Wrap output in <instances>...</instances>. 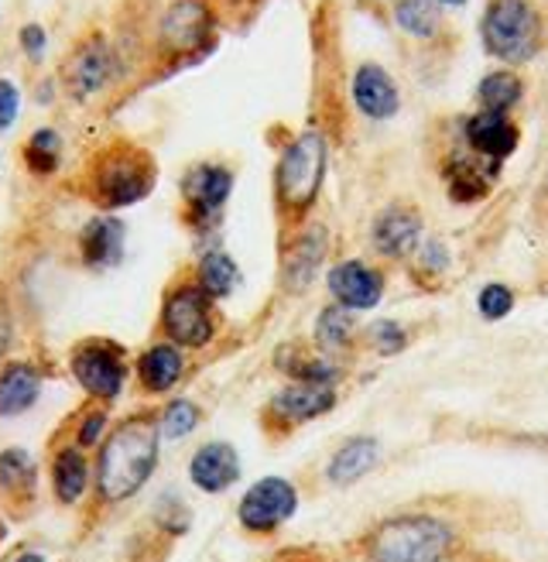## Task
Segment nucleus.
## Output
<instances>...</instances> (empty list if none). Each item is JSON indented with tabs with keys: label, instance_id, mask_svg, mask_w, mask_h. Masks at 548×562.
I'll use <instances>...</instances> for the list:
<instances>
[{
	"label": "nucleus",
	"instance_id": "f257e3e1",
	"mask_svg": "<svg viewBox=\"0 0 548 562\" xmlns=\"http://www.w3.org/2000/svg\"><path fill=\"white\" fill-rule=\"evenodd\" d=\"M161 432L155 412H130L96 446L93 497L100 508H121L148 487L161 460Z\"/></svg>",
	"mask_w": 548,
	"mask_h": 562
},
{
	"label": "nucleus",
	"instance_id": "f03ea898",
	"mask_svg": "<svg viewBox=\"0 0 548 562\" xmlns=\"http://www.w3.org/2000/svg\"><path fill=\"white\" fill-rule=\"evenodd\" d=\"M158 186V165L148 148L114 140L87 165V192L103 213H121L145 203Z\"/></svg>",
	"mask_w": 548,
	"mask_h": 562
},
{
	"label": "nucleus",
	"instance_id": "7ed1b4c3",
	"mask_svg": "<svg viewBox=\"0 0 548 562\" xmlns=\"http://www.w3.org/2000/svg\"><path fill=\"white\" fill-rule=\"evenodd\" d=\"M326 165L329 145L326 134L316 127L295 134L285 145L278 168H274V200H278V210L288 220H301L316 206L326 182Z\"/></svg>",
	"mask_w": 548,
	"mask_h": 562
},
{
	"label": "nucleus",
	"instance_id": "20e7f679",
	"mask_svg": "<svg viewBox=\"0 0 548 562\" xmlns=\"http://www.w3.org/2000/svg\"><path fill=\"white\" fill-rule=\"evenodd\" d=\"M456 531L435 515H398L374 528L367 542L370 562H449Z\"/></svg>",
	"mask_w": 548,
	"mask_h": 562
},
{
	"label": "nucleus",
	"instance_id": "39448f33",
	"mask_svg": "<svg viewBox=\"0 0 548 562\" xmlns=\"http://www.w3.org/2000/svg\"><path fill=\"white\" fill-rule=\"evenodd\" d=\"M219 302L192 274L175 278L158 305V336L182 350H206L219 336Z\"/></svg>",
	"mask_w": 548,
	"mask_h": 562
},
{
	"label": "nucleus",
	"instance_id": "423d86ee",
	"mask_svg": "<svg viewBox=\"0 0 548 562\" xmlns=\"http://www.w3.org/2000/svg\"><path fill=\"white\" fill-rule=\"evenodd\" d=\"M66 368L76 387L87 395V402L114 405L134 374V360L127 347L110 340V336H87L69 350Z\"/></svg>",
	"mask_w": 548,
	"mask_h": 562
},
{
	"label": "nucleus",
	"instance_id": "0eeeda50",
	"mask_svg": "<svg viewBox=\"0 0 548 562\" xmlns=\"http://www.w3.org/2000/svg\"><path fill=\"white\" fill-rule=\"evenodd\" d=\"M541 14L532 0H490L480 18V42L498 63H532L541 48Z\"/></svg>",
	"mask_w": 548,
	"mask_h": 562
},
{
	"label": "nucleus",
	"instance_id": "6e6552de",
	"mask_svg": "<svg viewBox=\"0 0 548 562\" xmlns=\"http://www.w3.org/2000/svg\"><path fill=\"white\" fill-rule=\"evenodd\" d=\"M179 195H182V223L192 234H206L216 227L230 203L233 172L219 161H199L182 176Z\"/></svg>",
	"mask_w": 548,
	"mask_h": 562
},
{
	"label": "nucleus",
	"instance_id": "1a4fd4ad",
	"mask_svg": "<svg viewBox=\"0 0 548 562\" xmlns=\"http://www.w3.org/2000/svg\"><path fill=\"white\" fill-rule=\"evenodd\" d=\"M213 32L216 21L213 11L203 0H175V4L164 8L161 21H158V52L161 59H196L213 45Z\"/></svg>",
	"mask_w": 548,
	"mask_h": 562
},
{
	"label": "nucleus",
	"instance_id": "9d476101",
	"mask_svg": "<svg viewBox=\"0 0 548 562\" xmlns=\"http://www.w3.org/2000/svg\"><path fill=\"white\" fill-rule=\"evenodd\" d=\"M298 512V487L288 476H261L243 491L237 504V521L251 536H271Z\"/></svg>",
	"mask_w": 548,
	"mask_h": 562
},
{
	"label": "nucleus",
	"instance_id": "9b49d317",
	"mask_svg": "<svg viewBox=\"0 0 548 562\" xmlns=\"http://www.w3.org/2000/svg\"><path fill=\"white\" fill-rule=\"evenodd\" d=\"M38 460L21 446H8L0 453V512L11 521H24L38 504Z\"/></svg>",
	"mask_w": 548,
	"mask_h": 562
},
{
	"label": "nucleus",
	"instance_id": "f8f14e48",
	"mask_svg": "<svg viewBox=\"0 0 548 562\" xmlns=\"http://www.w3.org/2000/svg\"><path fill=\"white\" fill-rule=\"evenodd\" d=\"M384 271L361 261V258H346L336 261L333 268L326 271V292L336 305L350 308V313H367V308H377L384 299Z\"/></svg>",
	"mask_w": 548,
	"mask_h": 562
},
{
	"label": "nucleus",
	"instance_id": "ddd939ff",
	"mask_svg": "<svg viewBox=\"0 0 548 562\" xmlns=\"http://www.w3.org/2000/svg\"><path fill=\"white\" fill-rule=\"evenodd\" d=\"M76 255L79 265L93 274L114 271L127 255V223L117 213H100L87 220L76 234Z\"/></svg>",
	"mask_w": 548,
	"mask_h": 562
},
{
	"label": "nucleus",
	"instance_id": "4468645a",
	"mask_svg": "<svg viewBox=\"0 0 548 562\" xmlns=\"http://www.w3.org/2000/svg\"><path fill=\"white\" fill-rule=\"evenodd\" d=\"M114 69H117V63H114L110 45L103 38H87L72 48L59 79L72 100H90L106 90V82L114 79Z\"/></svg>",
	"mask_w": 548,
	"mask_h": 562
},
{
	"label": "nucleus",
	"instance_id": "2eb2a0df",
	"mask_svg": "<svg viewBox=\"0 0 548 562\" xmlns=\"http://www.w3.org/2000/svg\"><path fill=\"white\" fill-rule=\"evenodd\" d=\"M185 374H189V350L161 340V336L134 357V381L141 387V395L148 398L172 395L185 381Z\"/></svg>",
	"mask_w": 548,
	"mask_h": 562
},
{
	"label": "nucleus",
	"instance_id": "dca6fc26",
	"mask_svg": "<svg viewBox=\"0 0 548 562\" xmlns=\"http://www.w3.org/2000/svg\"><path fill=\"white\" fill-rule=\"evenodd\" d=\"M425 223H422V213L408 203H395L388 210H380L374 216V227H370V240H374V250L384 258H411L419 250V244L425 240L422 237Z\"/></svg>",
	"mask_w": 548,
	"mask_h": 562
},
{
	"label": "nucleus",
	"instance_id": "f3484780",
	"mask_svg": "<svg viewBox=\"0 0 548 562\" xmlns=\"http://www.w3.org/2000/svg\"><path fill=\"white\" fill-rule=\"evenodd\" d=\"M243 473L240 453L233 442L213 439L203 442L196 453L189 457V484L203 494H227Z\"/></svg>",
	"mask_w": 548,
	"mask_h": 562
},
{
	"label": "nucleus",
	"instance_id": "a211bd4d",
	"mask_svg": "<svg viewBox=\"0 0 548 562\" xmlns=\"http://www.w3.org/2000/svg\"><path fill=\"white\" fill-rule=\"evenodd\" d=\"M340 395L333 384H306V381H288L278 395L267 402V415L285 422V426H306L336 408Z\"/></svg>",
	"mask_w": 548,
	"mask_h": 562
},
{
	"label": "nucleus",
	"instance_id": "6ab92c4d",
	"mask_svg": "<svg viewBox=\"0 0 548 562\" xmlns=\"http://www.w3.org/2000/svg\"><path fill=\"white\" fill-rule=\"evenodd\" d=\"M48 484H52V497L62 508H79L93 491V463L87 457V449H79L72 442L55 446L48 460Z\"/></svg>",
	"mask_w": 548,
	"mask_h": 562
},
{
	"label": "nucleus",
	"instance_id": "aec40b11",
	"mask_svg": "<svg viewBox=\"0 0 548 562\" xmlns=\"http://www.w3.org/2000/svg\"><path fill=\"white\" fill-rule=\"evenodd\" d=\"M350 97H353L356 110L370 121H391L401 110V90H398L395 76L377 63L356 66V72L350 79Z\"/></svg>",
	"mask_w": 548,
	"mask_h": 562
},
{
	"label": "nucleus",
	"instance_id": "412c9836",
	"mask_svg": "<svg viewBox=\"0 0 548 562\" xmlns=\"http://www.w3.org/2000/svg\"><path fill=\"white\" fill-rule=\"evenodd\" d=\"M463 137H466V145H470L473 155H480L483 161L501 168L504 158H511L521 145V127L507 114H490V110H480V114L466 117Z\"/></svg>",
	"mask_w": 548,
	"mask_h": 562
},
{
	"label": "nucleus",
	"instance_id": "4be33fe9",
	"mask_svg": "<svg viewBox=\"0 0 548 562\" xmlns=\"http://www.w3.org/2000/svg\"><path fill=\"white\" fill-rule=\"evenodd\" d=\"M45 387V374L32 360H8L0 363V418H21L27 415Z\"/></svg>",
	"mask_w": 548,
	"mask_h": 562
},
{
	"label": "nucleus",
	"instance_id": "5701e85b",
	"mask_svg": "<svg viewBox=\"0 0 548 562\" xmlns=\"http://www.w3.org/2000/svg\"><path fill=\"white\" fill-rule=\"evenodd\" d=\"M326 261V231H301L282 258V281L288 292H306L319 278V268Z\"/></svg>",
	"mask_w": 548,
	"mask_h": 562
},
{
	"label": "nucleus",
	"instance_id": "b1692460",
	"mask_svg": "<svg viewBox=\"0 0 548 562\" xmlns=\"http://www.w3.org/2000/svg\"><path fill=\"white\" fill-rule=\"evenodd\" d=\"M380 460V442L374 436H350L336 453L326 463V481L333 487H353L377 467Z\"/></svg>",
	"mask_w": 548,
	"mask_h": 562
},
{
	"label": "nucleus",
	"instance_id": "393cba45",
	"mask_svg": "<svg viewBox=\"0 0 548 562\" xmlns=\"http://www.w3.org/2000/svg\"><path fill=\"white\" fill-rule=\"evenodd\" d=\"M192 278H196L199 285L206 289L209 299L227 302L240 289L243 271H240L237 258L230 255L227 247H203L196 265H192Z\"/></svg>",
	"mask_w": 548,
	"mask_h": 562
},
{
	"label": "nucleus",
	"instance_id": "a878e982",
	"mask_svg": "<svg viewBox=\"0 0 548 562\" xmlns=\"http://www.w3.org/2000/svg\"><path fill=\"white\" fill-rule=\"evenodd\" d=\"M501 168L483 161L480 155L470 158H456L446 165V182H449V195L453 203H480L483 195L490 192V182L498 179Z\"/></svg>",
	"mask_w": 548,
	"mask_h": 562
},
{
	"label": "nucleus",
	"instance_id": "bb28decb",
	"mask_svg": "<svg viewBox=\"0 0 548 562\" xmlns=\"http://www.w3.org/2000/svg\"><path fill=\"white\" fill-rule=\"evenodd\" d=\"M312 340L326 357H336V353L350 350L356 340V313L329 302L326 308H319L316 326H312Z\"/></svg>",
	"mask_w": 548,
	"mask_h": 562
},
{
	"label": "nucleus",
	"instance_id": "cd10ccee",
	"mask_svg": "<svg viewBox=\"0 0 548 562\" xmlns=\"http://www.w3.org/2000/svg\"><path fill=\"white\" fill-rule=\"evenodd\" d=\"M278 371H285L292 381H306V384H340L343 371L333 363V357H316L306 353L301 347H285L278 350Z\"/></svg>",
	"mask_w": 548,
	"mask_h": 562
},
{
	"label": "nucleus",
	"instance_id": "c85d7f7f",
	"mask_svg": "<svg viewBox=\"0 0 548 562\" xmlns=\"http://www.w3.org/2000/svg\"><path fill=\"white\" fill-rule=\"evenodd\" d=\"M525 97V82L514 69H498L487 72L477 87V103L480 110H490V114H511V110Z\"/></svg>",
	"mask_w": 548,
	"mask_h": 562
},
{
	"label": "nucleus",
	"instance_id": "c756f323",
	"mask_svg": "<svg viewBox=\"0 0 548 562\" xmlns=\"http://www.w3.org/2000/svg\"><path fill=\"white\" fill-rule=\"evenodd\" d=\"M21 158H24V168L38 179H48L59 172L62 165V134L55 127H38L27 134L24 148H21Z\"/></svg>",
	"mask_w": 548,
	"mask_h": 562
},
{
	"label": "nucleus",
	"instance_id": "7c9ffc66",
	"mask_svg": "<svg viewBox=\"0 0 548 562\" xmlns=\"http://www.w3.org/2000/svg\"><path fill=\"white\" fill-rule=\"evenodd\" d=\"M395 21L404 35L429 42L443 32V8H438L435 0H398Z\"/></svg>",
	"mask_w": 548,
	"mask_h": 562
},
{
	"label": "nucleus",
	"instance_id": "2f4dec72",
	"mask_svg": "<svg viewBox=\"0 0 548 562\" xmlns=\"http://www.w3.org/2000/svg\"><path fill=\"white\" fill-rule=\"evenodd\" d=\"M155 415H158V432H161V439H169V442H179V439L192 436V432L203 426V408L192 402V398H185V395L169 398Z\"/></svg>",
	"mask_w": 548,
	"mask_h": 562
},
{
	"label": "nucleus",
	"instance_id": "473e14b6",
	"mask_svg": "<svg viewBox=\"0 0 548 562\" xmlns=\"http://www.w3.org/2000/svg\"><path fill=\"white\" fill-rule=\"evenodd\" d=\"M110 432V405H100V402H87V408H82L72 422V436L69 442L79 446V449H96Z\"/></svg>",
	"mask_w": 548,
	"mask_h": 562
},
{
	"label": "nucleus",
	"instance_id": "72a5a7b5",
	"mask_svg": "<svg viewBox=\"0 0 548 562\" xmlns=\"http://www.w3.org/2000/svg\"><path fill=\"white\" fill-rule=\"evenodd\" d=\"M514 289L504 285V281H487V285L477 292V308H480V316L490 319V323H498L504 316H511V308H514Z\"/></svg>",
	"mask_w": 548,
	"mask_h": 562
},
{
	"label": "nucleus",
	"instance_id": "f704fd0d",
	"mask_svg": "<svg viewBox=\"0 0 548 562\" xmlns=\"http://www.w3.org/2000/svg\"><path fill=\"white\" fill-rule=\"evenodd\" d=\"M367 340H370V347H374L380 357H395V353H401V350L408 347V333H404V326L395 323V319H377V323L367 329Z\"/></svg>",
	"mask_w": 548,
	"mask_h": 562
},
{
	"label": "nucleus",
	"instance_id": "c9c22d12",
	"mask_svg": "<svg viewBox=\"0 0 548 562\" xmlns=\"http://www.w3.org/2000/svg\"><path fill=\"white\" fill-rule=\"evenodd\" d=\"M415 265H419V271L422 274H429V278H435V274H443L449 265H453V255H449V247L438 240V237H429V240H422L419 244V250L415 255Z\"/></svg>",
	"mask_w": 548,
	"mask_h": 562
},
{
	"label": "nucleus",
	"instance_id": "e433bc0d",
	"mask_svg": "<svg viewBox=\"0 0 548 562\" xmlns=\"http://www.w3.org/2000/svg\"><path fill=\"white\" fill-rule=\"evenodd\" d=\"M18 117H21V90L14 79L0 76V134L14 131Z\"/></svg>",
	"mask_w": 548,
	"mask_h": 562
},
{
	"label": "nucleus",
	"instance_id": "4c0bfd02",
	"mask_svg": "<svg viewBox=\"0 0 548 562\" xmlns=\"http://www.w3.org/2000/svg\"><path fill=\"white\" fill-rule=\"evenodd\" d=\"M18 42H21V52L27 55L32 63H42L45 52H48V35L42 24H24L18 32Z\"/></svg>",
	"mask_w": 548,
	"mask_h": 562
},
{
	"label": "nucleus",
	"instance_id": "58836bf2",
	"mask_svg": "<svg viewBox=\"0 0 548 562\" xmlns=\"http://www.w3.org/2000/svg\"><path fill=\"white\" fill-rule=\"evenodd\" d=\"M14 347V313L8 295L0 292V363H8V353Z\"/></svg>",
	"mask_w": 548,
	"mask_h": 562
},
{
	"label": "nucleus",
	"instance_id": "ea45409f",
	"mask_svg": "<svg viewBox=\"0 0 548 562\" xmlns=\"http://www.w3.org/2000/svg\"><path fill=\"white\" fill-rule=\"evenodd\" d=\"M8 562H48V555H45L42 549H21V552H14Z\"/></svg>",
	"mask_w": 548,
	"mask_h": 562
},
{
	"label": "nucleus",
	"instance_id": "a19ab883",
	"mask_svg": "<svg viewBox=\"0 0 548 562\" xmlns=\"http://www.w3.org/2000/svg\"><path fill=\"white\" fill-rule=\"evenodd\" d=\"M435 4H438V8H463L466 0H435Z\"/></svg>",
	"mask_w": 548,
	"mask_h": 562
},
{
	"label": "nucleus",
	"instance_id": "79ce46f5",
	"mask_svg": "<svg viewBox=\"0 0 548 562\" xmlns=\"http://www.w3.org/2000/svg\"><path fill=\"white\" fill-rule=\"evenodd\" d=\"M0 539H4V518H0Z\"/></svg>",
	"mask_w": 548,
	"mask_h": 562
}]
</instances>
